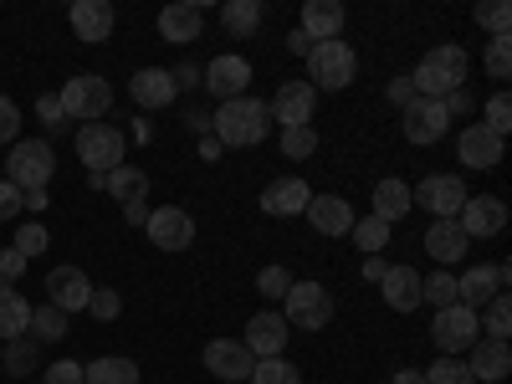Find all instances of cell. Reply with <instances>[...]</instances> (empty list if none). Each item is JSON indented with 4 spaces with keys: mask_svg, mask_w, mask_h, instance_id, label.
Wrapping results in <instances>:
<instances>
[{
    "mask_svg": "<svg viewBox=\"0 0 512 384\" xmlns=\"http://www.w3.org/2000/svg\"><path fill=\"white\" fill-rule=\"evenodd\" d=\"M82 384H139V364L123 354H103L93 364H82Z\"/></svg>",
    "mask_w": 512,
    "mask_h": 384,
    "instance_id": "31",
    "label": "cell"
},
{
    "mask_svg": "<svg viewBox=\"0 0 512 384\" xmlns=\"http://www.w3.org/2000/svg\"><path fill=\"white\" fill-rule=\"evenodd\" d=\"M420 374H425V384H477L472 369H466V359H446V354L431 369H420Z\"/></svg>",
    "mask_w": 512,
    "mask_h": 384,
    "instance_id": "40",
    "label": "cell"
},
{
    "mask_svg": "<svg viewBox=\"0 0 512 384\" xmlns=\"http://www.w3.org/2000/svg\"><path fill=\"white\" fill-rule=\"evenodd\" d=\"M456 226L466 241H482V236H497L507 226V205L502 195H466V205L456 210Z\"/></svg>",
    "mask_w": 512,
    "mask_h": 384,
    "instance_id": "13",
    "label": "cell"
},
{
    "mask_svg": "<svg viewBox=\"0 0 512 384\" xmlns=\"http://www.w3.org/2000/svg\"><path fill=\"white\" fill-rule=\"evenodd\" d=\"M502 144H507V139L487 134L482 123H466L461 139H456V154H461L466 169H497V164H502Z\"/></svg>",
    "mask_w": 512,
    "mask_h": 384,
    "instance_id": "21",
    "label": "cell"
},
{
    "mask_svg": "<svg viewBox=\"0 0 512 384\" xmlns=\"http://www.w3.org/2000/svg\"><path fill=\"white\" fill-rule=\"evenodd\" d=\"M308 200H313V190H308V180H297V175H287V180H272L267 190H262V200H256V205H262L267 210V216H303V210H308Z\"/></svg>",
    "mask_w": 512,
    "mask_h": 384,
    "instance_id": "24",
    "label": "cell"
},
{
    "mask_svg": "<svg viewBox=\"0 0 512 384\" xmlns=\"http://www.w3.org/2000/svg\"><path fill=\"white\" fill-rule=\"evenodd\" d=\"M472 16H477V26H487L492 36H507V26H512V6H507V0H482Z\"/></svg>",
    "mask_w": 512,
    "mask_h": 384,
    "instance_id": "43",
    "label": "cell"
},
{
    "mask_svg": "<svg viewBox=\"0 0 512 384\" xmlns=\"http://www.w3.org/2000/svg\"><path fill=\"white\" fill-rule=\"evenodd\" d=\"M205 369L216 379H226V384H241V379H251L256 359H251V349L241 344V338H216V344H205Z\"/></svg>",
    "mask_w": 512,
    "mask_h": 384,
    "instance_id": "18",
    "label": "cell"
},
{
    "mask_svg": "<svg viewBox=\"0 0 512 384\" xmlns=\"http://www.w3.org/2000/svg\"><path fill=\"white\" fill-rule=\"evenodd\" d=\"M88 313H93L98 323H113V318L123 313V297H118L113 287H93V297H88Z\"/></svg>",
    "mask_w": 512,
    "mask_h": 384,
    "instance_id": "46",
    "label": "cell"
},
{
    "mask_svg": "<svg viewBox=\"0 0 512 384\" xmlns=\"http://www.w3.org/2000/svg\"><path fill=\"white\" fill-rule=\"evenodd\" d=\"M57 103H62L67 123H72V118H77V123H103L108 108H113V82L98 77V72H77L72 82H62Z\"/></svg>",
    "mask_w": 512,
    "mask_h": 384,
    "instance_id": "3",
    "label": "cell"
},
{
    "mask_svg": "<svg viewBox=\"0 0 512 384\" xmlns=\"http://www.w3.org/2000/svg\"><path fill=\"white\" fill-rule=\"evenodd\" d=\"M256 292H262L267 303H282V297L292 292V272L287 267H262L256 272Z\"/></svg>",
    "mask_w": 512,
    "mask_h": 384,
    "instance_id": "42",
    "label": "cell"
},
{
    "mask_svg": "<svg viewBox=\"0 0 512 384\" xmlns=\"http://www.w3.org/2000/svg\"><path fill=\"white\" fill-rule=\"evenodd\" d=\"M384 98H390V103L405 113V108L415 103V82H410V77H390V88H384Z\"/></svg>",
    "mask_w": 512,
    "mask_h": 384,
    "instance_id": "52",
    "label": "cell"
},
{
    "mask_svg": "<svg viewBox=\"0 0 512 384\" xmlns=\"http://www.w3.org/2000/svg\"><path fill=\"white\" fill-rule=\"evenodd\" d=\"M477 323L487 328V338L507 344V333H512V297H507V292H497L492 303H487V313H477Z\"/></svg>",
    "mask_w": 512,
    "mask_h": 384,
    "instance_id": "36",
    "label": "cell"
},
{
    "mask_svg": "<svg viewBox=\"0 0 512 384\" xmlns=\"http://www.w3.org/2000/svg\"><path fill=\"white\" fill-rule=\"evenodd\" d=\"M36 118L47 123V134H62V128H72L67 113H62V103H57V93H41V98H36Z\"/></svg>",
    "mask_w": 512,
    "mask_h": 384,
    "instance_id": "48",
    "label": "cell"
},
{
    "mask_svg": "<svg viewBox=\"0 0 512 384\" xmlns=\"http://www.w3.org/2000/svg\"><path fill=\"white\" fill-rule=\"evenodd\" d=\"M47 241H52V236H47V226H41V221H31V226H21V231H16V241H11V246H16V251L26 256V262H31V256H41V251H47Z\"/></svg>",
    "mask_w": 512,
    "mask_h": 384,
    "instance_id": "47",
    "label": "cell"
},
{
    "mask_svg": "<svg viewBox=\"0 0 512 384\" xmlns=\"http://www.w3.org/2000/svg\"><path fill=\"white\" fill-rule=\"evenodd\" d=\"M379 292H384V308H395V313H415L420 308V272L415 267H390L379 277Z\"/></svg>",
    "mask_w": 512,
    "mask_h": 384,
    "instance_id": "26",
    "label": "cell"
},
{
    "mask_svg": "<svg viewBox=\"0 0 512 384\" xmlns=\"http://www.w3.org/2000/svg\"><path fill=\"white\" fill-rule=\"evenodd\" d=\"M267 113H272L282 128H313V113H318V88H313V82H282L277 98L267 103Z\"/></svg>",
    "mask_w": 512,
    "mask_h": 384,
    "instance_id": "12",
    "label": "cell"
},
{
    "mask_svg": "<svg viewBox=\"0 0 512 384\" xmlns=\"http://www.w3.org/2000/svg\"><path fill=\"white\" fill-rule=\"evenodd\" d=\"M507 282H512V272L497 262V267H472L466 277H456V303L461 308H472V313H482L497 292H507Z\"/></svg>",
    "mask_w": 512,
    "mask_h": 384,
    "instance_id": "15",
    "label": "cell"
},
{
    "mask_svg": "<svg viewBox=\"0 0 512 384\" xmlns=\"http://www.w3.org/2000/svg\"><path fill=\"white\" fill-rule=\"evenodd\" d=\"M205 31V16L200 6H190V0H175V6L159 11V36L169 41V47H190V41H200Z\"/></svg>",
    "mask_w": 512,
    "mask_h": 384,
    "instance_id": "23",
    "label": "cell"
},
{
    "mask_svg": "<svg viewBox=\"0 0 512 384\" xmlns=\"http://www.w3.org/2000/svg\"><path fill=\"white\" fill-rule=\"evenodd\" d=\"M251 384H303V374H297V364L287 354H277V359H256Z\"/></svg>",
    "mask_w": 512,
    "mask_h": 384,
    "instance_id": "38",
    "label": "cell"
},
{
    "mask_svg": "<svg viewBox=\"0 0 512 384\" xmlns=\"http://www.w3.org/2000/svg\"><path fill=\"white\" fill-rule=\"evenodd\" d=\"M200 159H221V144H216V134H205V139H200Z\"/></svg>",
    "mask_w": 512,
    "mask_h": 384,
    "instance_id": "60",
    "label": "cell"
},
{
    "mask_svg": "<svg viewBox=\"0 0 512 384\" xmlns=\"http://www.w3.org/2000/svg\"><path fill=\"white\" fill-rule=\"evenodd\" d=\"M41 384H82V364L77 359H57L41 369Z\"/></svg>",
    "mask_w": 512,
    "mask_h": 384,
    "instance_id": "49",
    "label": "cell"
},
{
    "mask_svg": "<svg viewBox=\"0 0 512 384\" xmlns=\"http://www.w3.org/2000/svg\"><path fill=\"white\" fill-rule=\"evenodd\" d=\"M431 338H436V349L446 354V359H456V354H466L482 338V323H477V313L472 308H441L436 313V323H431Z\"/></svg>",
    "mask_w": 512,
    "mask_h": 384,
    "instance_id": "9",
    "label": "cell"
},
{
    "mask_svg": "<svg viewBox=\"0 0 512 384\" xmlns=\"http://www.w3.org/2000/svg\"><path fill=\"white\" fill-rule=\"evenodd\" d=\"M0 369H6L11 379H26L31 369H41V344L36 338H11L6 354H0Z\"/></svg>",
    "mask_w": 512,
    "mask_h": 384,
    "instance_id": "33",
    "label": "cell"
},
{
    "mask_svg": "<svg viewBox=\"0 0 512 384\" xmlns=\"http://www.w3.org/2000/svg\"><path fill=\"white\" fill-rule=\"evenodd\" d=\"M297 31L308 41H338V31H344V6H338V0H308Z\"/></svg>",
    "mask_w": 512,
    "mask_h": 384,
    "instance_id": "27",
    "label": "cell"
},
{
    "mask_svg": "<svg viewBox=\"0 0 512 384\" xmlns=\"http://www.w3.org/2000/svg\"><path fill=\"white\" fill-rule=\"evenodd\" d=\"M446 128H451V113L441 98H415L405 113H400V134L415 144V149H431L446 139Z\"/></svg>",
    "mask_w": 512,
    "mask_h": 384,
    "instance_id": "8",
    "label": "cell"
},
{
    "mask_svg": "<svg viewBox=\"0 0 512 384\" xmlns=\"http://www.w3.org/2000/svg\"><path fill=\"white\" fill-rule=\"evenodd\" d=\"M282 154L287 159H313L318 154V128H282Z\"/></svg>",
    "mask_w": 512,
    "mask_h": 384,
    "instance_id": "41",
    "label": "cell"
},
{
    "mask_svg": "<svg viewBox=\"0 0 512 384\" xmlns=\"http://www.w3.org/2000/svg\"><path fill=\"white\" fill-rule=\"evenodd\" d=\"M210 134H216L221 149H256V144H267L272 134V113L262 98H231L221 103L216 113H210Z\"/></svg>",
    "mask_w": 512,
    "mask_h": 384,
    "instance_id": "1",
    "label": "cell"
},
{
    "mask_svg": "<svg viewBox=\"0 0 512 384\" xmlns=\"http://www.w3.org/2000/svg\"><path fill=\"white\" fill-rule=\"evenodd\" d=\"M221 26L231 36H251L256 26H262V0H226V6H221Z\"/></svg>",
    "mask_w": 512,
    "mask_h": 384,
    "instance_id": "34",
    "label": "cell"
},
{
    "mask_svg": "<svg viewBox=\"0 0 512 384\" xmlns=\"http://www.w3.org/2000/svg\"><path fill=\"white\" fill-rule=\"evenodd\" d=\"M466 354H472V359H466V369H472V379H482V384H502L507 369H512V349L497 344V338H477Z\"/></svg>",
    "mask_w": 512,
    "mask_h": 384,
    "instance_id": "25",
    "label": "cell"
},
{
    "mask_svg": "<svg viewBox=\"0 0 512 384\" xmlns=\"http://www.w3.org/2000/svg\"><path fill=\"white\" fill-rule=\"evenodd\" d=\"M287 338H292L287 318H282L277 308H267V313H256V318L246 323V338H241V344L251 349V359H277V354L287 349Z\"/></svg>",
    "mask_w": 512,
    "mask_h": 384,
    "instance_id": "17",
    "label": "cell"
},
{
    "mask_svg": "<svg viewBox=\"0 0 512 384\" xmlns=\"http://www.w3.org/2000/svg\"><path fill=\"white\" fill-rule=\"evenodd\" d=\"M128 93H134L139 108H154V113L180 98V88H175V77H169V67H139L134 82H128Z\"/></svg>",
    "mask_w": 512,
    "mask_h": 384,
    "instance_id": "22",
    "label": "cell"
},
{
    "mask_svg": "<svg viewBox=\"0 0 512 384\" xmlns=\"http://www.w3.org/2000/svg\"><path fill=\"white\" fill-rule=\"evenodd\" d=\"M77 159L93 169V175H108V169L123 164V128L118 123H82L77 128Z\"/></svg>",
    "mask_w": 512,
    "mask_h": 384,
    "instance_id": "7",
    "label": "cell"
},
{
    "mask_svg": "<svg viewBox=\"0 0 512 384\" xmlns=\"http://www.w3.org/2000/svg\"><path fill=\"white\" fill-rule=\"evenodd\" d=\"M67 21H72L77 41H88V47H98V41H108V36H113V21H118V16H113L108 0H72Z\"/></svg>",
    "mask_w": 512,
    "mask_h": 384,
    "instance_id": "20",
    "label": "cell"
},
{
    "mask_svg": "<svg viewBox=\"0 0 512 384\" xmlns=\"http://www.w3.org/2000/svg\"><path fill=\"white\" fill-rule=\"evenodd\" d=\"M390 384H425V374H420V369H395Z\"/></svg>",
    "mask_w": 512,
    "mask_h": 384,
    "instance_id": "61",
    "label": "cell"
},
{
    "mask_svg": "<svg viewBox=\"0 0 512 384\" xmlns=\"http://www.w3.org/2000/svg\"><path fill=\"white\" fill-rule=\"evenodd\" d=\"M384 272H390V262H384V256H364V282H379Z\"/></svg>",
    "mask_w": 512,
    "mask_h": 384,
    "instance_id": "56",
    "label": "cell"
},
{
    "mask_svg": "<svg viewBox=\"0 0 512 384\" xmlns=\"http://www.w3.org/2000/svg\"><path fill=\"white\" fill-rule=\"evenodd\" d=\"M200 88H210L221 103L246 98V88H251V62H246V57H236V52L216 57V62H210V67L200 72Z\"/></svg>",
    "mask_w": 512,
    "mask_h": 384,
    "instance_id": "14",
    "label": "cell"
},
{
    "mask_svg": "<svg viewBox=\"0 0 512 384\" xmlns=\"http://www.w3.org/2000/svg\"><path fill=\"white\" fill-rule=\"evenodd\" d=\"M21 272H26V256L16 246H6V251H0V287H16Z\"/></svg>",
    "mask_w": 512,
    "mask_h": 384,
    "instance_id": "51",
    "label": "cell"
},
{
    "mask_svg": "<svg viewBox=\"0 0 512 384\" xmlns=\"http://www.w3.org/2000/svg\"><path fill=\"white\" fill-rule=\"evenodd\" d=\"M482 128H487V134H497V139L512 134V98H507V93H497V98L487 103V123H482Z\"/></svg>",
    "mask_w": 512,
    "mask_h": 384,
    "instance_id": "45",
    "label": "cell"
},
{
    "mask_svg": "<svg viewBox=\"0 0 512 384\" xmlns=\"http://www.w3.org/2000/svg\"><path fill=\"white\" fill-rule=\"evenodd\" d=\"M287 52H292V57H308V52H313V41H308L303 31H287Z\"/></svg>",
    "mask_w": 512,
    "mask_h": 384,
    "instance_id": "57",
    "label": "cell"
},
{
    "mask_svg": "<svg viewBox=\"0 0 512 384\" xmlns=\"http://www.w3.org/2000/svg\"><path fill=\"white\" fill-rule=\"evenodd\" d=\"M21 216V190L11 180H0V221H16Z\"/></svg>",
    "mask_w": 512,
    "mask_h": 384,
    "instance_id": "53",
    "label": "cell"
},
{
    "mask_svg": "<svg viewBox=\"0 0 512 384\" xmlns=\"http://www.w3.org/2000/svg\"><path fill=\"white\" fill-rule=\"evenodd\" d=\"M185 123H190V128H195V134H210V113H190V118H185Z\"/></svg>",
    "mask_w": 512,
    "mask_h": 384,
    "instance_id": "62",
    "label": "cell"
},
{
    "mask_svg": "<svg viewBox=\"0 0 512 384\" xmlns=\"http://www.w3.org/2000/svg\"><path fill=\"white\" fill-rule=\"evenodd\" d=\"M282 318L287 328H303V333H318L333 323V292L323 282H292V292L282 297Z\"/></svg>",
    "mask_w": 512,
    "mask_h": 384,
    "instance_id": "6",
    "label": "cell"
},
{
    "mask_svg": "<svg viewBox=\"0 0 512 384\" xmlns=\"http://www.w3.org/2000/svg\"><path fill=\"white\" fill-rule=\"evenodd\" d=\"M420 246L431 251V256H436V267L446 272L451 262H461V256H466V246H472V241L461 236V226H456V221H431V231H425V241H420Z\"/></svg>",
    "mask_w": 512,
    "mask_h": 384,
    "instance_id": "28",
    "label": "cell"
},
{
    "mask_svg": "<svg viewBox=\"0 0 512 384\" xmlns=\"http://www.w3.org/2000/svg\"><path fill=\"white\" fill-rule=\"evenodd\" d=\"M21 210H31V216H36V210H47V190H31V195H21Z\"/></svg>",
    "mask_w": 512,
    "mask_h": 384,
    "instance_id": "59",
    "label": "cell"
},
{
    "mask_svg": "<svg viewBox=\"0 0 512 384\" xmlns=\"http://www.w3.org/2000/svg\"><path fill=\"white\" fill-rule=\"evenodd\" d=\"M144 231H149V241H154L159 251H190V246H195V216H190V210H180V205L149 210Z\"/></svg>",
    "mask_w": 512,
    "mask_h": 384,
    "instance_id": "10",
    "label": "cell"
},
{
    "mask_svg": "<svg viewBox=\"0 0 512 384\" xmlns=\"http://www.w3.org/2000/svg\"><path fill=\"white\" fill-rule=\"evenodd\" d=\"M47 297H52V308L57 313H82L88 308V297H93V282H88V272L82 267H52L47 272Z\"/></svg>",
    "mask_w": 512,
    "mask_h": 384,
    "instance_id": "16",
    "label": "cell"
},
{
    "mask_svg": "<svg viewBox=\"0 0 512 384\" xmlns=\"http://www.w3.org/2000/svg\"><path fill=\"white\" fill-rule=\"evenodd\" d=\"M410 185L405 180H379L374 185V210H369V216L374 221H384V226H395V221H405L410 216Z\"/></svg>",
    "mask_w": 512,
    "mask_h": 384,
    "instance_id": "29",
    "label": "cell"
},
{
    "mask_svg": "<svg viewBox=\"0 0 512 384\" xmlns=\"http://www.w3.org/2000/svg\"><path fill=\"white\" fill-rule=\"evenodd\" d=\"M16 139H21V108L0 98V144H16Z\"/></svg>",
    "mask_w": 512,
    "mask_h": 384,
    "instance_id": "50",
    "label": "cell"
},
{
    "mask_svg": "<svg viewBox=\"0 0 512 384\" xmlns=\"http://www.w3.org/2000/svg\"><path fill=\"white\" fill-rule=\"evenodd\" d=\"M420 303H431L436 313H441V308H456V277H451V272L420 277Z\"/></svg>",
    "mask_w": 512,
    "mask_h": 384,
    "instance_id": "37",
    "label": "cell"
},
{
    "mask_svg": "<svg viewBox=\"0 0 512 384\" xmlns=\"http://www.w3.org/2000/svg\"><path fill=\"white\" fill-rule=\"evenodd\" d=\"M103 190L118 200V205H139L144 195H149V175L139 164H118V169H108L103 175Z\"/></svg>",
    "mask_w": 512,
    "mask_h": 384,
    "instance_id": "30",
    "label": "cell"
},
{
    "mask_svg": "<svg viewBox=\"0 0 512 384\" xmlns=\"http://www.w3.org/2000/svg\"><path fill=\"white\" fill-rule=\"evenodd\" d=\"M466 67H472V57H466L456 41H441V47H431V52L420 57V67L410 72L415 98H451L456 88H466Z\"/></svg>",
    "mask_w": 512,
    "mask_h": 384,
    "instance_id": "2",
    "label": "cell"
},
{
    "mask_svg": "<svg viewBox=\"0 0 512 384\" xmlns=\"http://www.w3.org/2000/svg\"><path fill=\"white\" fill-rule=\"evenodd\" d=\"M410 205L431 210L436 221H456V210L466 205V185L456 175H425L415 190H410Z\"/></svg>",
    "mask_w": 512,
    "mask_h": 384,
    "instance_id": "11",
    "label": "cell"
},
{
    "mask_svg": "<svg viewBox=\"0 0 512 384\" xmlns=\"http://www.w3.org/2000/svg\"><path fill=\"white\" fill-rule=\"evenodd\" d=\"M67 313H57L52 303L47 308H31V328H26V338H36V344H62L67 338Z\"/></svg>",
    "mask_w": 512,
    "mask_h": 384,
    "instance_id": "35",
    "label": "cell"
},
{
    "mask_svg": "<svg viewBox=\"0 0 512 384\" xmlns=\"http://www.w3.org/2000/svg\"><path fill=\"white\" fill-rule=\"evenodd\" d=\"M26 328H31V303L16 292V287H0V338H26Z\"/></svg>",
    "mask_w": 512,
    "mask_h": 384,
    "instance_id": "32",
    "label": "cell"
},
{
    "mask_svg": "<svg viewBox=\"0 0 512 384\" xmlns=\"http://www.w3.org/2000/svg\"><path fill=\"white\" fill-rule=\"evenodd\" d=\"M303 216L313 221V231H318V236H349V231H354V221H359V216H354V205H349L344 195H313Z\"/></svg>",
    "mask_w": 512,
    "mask_h": 384,
    "instance_id": "19",
    "label": "cell"
},
{
    "mask_svg": "<svg viewBox=\"0 0 512 384\" xmlns=\"http://www.w3.org/2000/svg\"><path fill=\"white\" fill-rule=\"evenodd\" d=\"M123 221H128V226H144V221H149V205H144V200H139V205H123Z\"/></svg>",
    "mask_w": 512,
    "mask_h": 384,
    "instance_id": "58",
    "label": "cell"
},
{
    "mask_svg": "<svg viewBox=\"0 0 512 384\" xmlns=\"http://www.w3.org/2000/svg\"><path fill=\"white\" fill-rule=\"evenodd\" d=\"M169 77H175V88H200V67H195V62H180Z\"/></svg>",
    "mask_w": 512,
    "mask_h": 384,
    "instance_id": "55",
    "label": "cell"
},
{
    "mask_svg": "<svg viewBox=\"0 0 512 384\" xmlns=\"http://www.w3.org/2000/svg\"><path fill=\"white\" fill-rule=\"evenodd\" d=\"M52 175H57V154H52V144H47V139H16V144H11L6 180H11L21 195L47 190V185H52Z\"/></svg>",
    "mask_w": 512,
    "mask_h": 384,
    "instance_id": "4",
    "label": "cell"
},
{
    "mask_svg": "<svg viewBox=\"0 0 512 384\" xmlns=\"http://www.w3.org/2000/svg\"><path fill=\"white\" fill-rule=\"evenodd\" d=\"M303 62H308V82L323 88V93H338L359 77V52L349 47V41H313V52Z\"/></svg>",
    "mask_w": 512,
    "mask_h": 384,
    "instance_id": "5",
    "label": "cell"
},
{
    "mask_svg": "<svg viewBox=\"0 0 512 384\" xmlns=\"http://www.w3.org/2000/svg\"><path fill=\"white\" fill-rule=\"evenodd\" d=\"M441 103H446V113H451V118H456V113H461V118H466V113H477V103H472V93H466V88H456V93H451V98H441Z\"/></svg>",
    "mask_w": 512,
    "mask_h": 384,
    "instance_id": "54",
    "label": "cell"
},
{
    "mask_svg": "<svg viewBox=\"0 0 512 384\" xmlns=\"http://www.w3.org/2000/svg\"><path fill=\"white\" fill-rule=\"evenodd\" d=\"M482 67H487L497 82H507V72H512V36H492V47H487Z\"/></svg>",
    "mask_w": 512,
    "mask_h": 384,
    "instance_id": "44",
    "label": "cell"
},
{
    "mask_svg": "<svg viewBox=\"0 0 512 384\" xmlns=\"http://www.w3.org/2000/svg\"><path fill=\"white\" fill-rule=\"evenodd\" d=\"M354 246L364 251V256H379L384 246H390V226H384V221H374V216H364V221H354Z\"/></svg>",
    "mask_w": 512,
    "mask_h": 384,
    "instance_id": "39",
    "label": "cell"
}]
</instances>
